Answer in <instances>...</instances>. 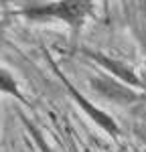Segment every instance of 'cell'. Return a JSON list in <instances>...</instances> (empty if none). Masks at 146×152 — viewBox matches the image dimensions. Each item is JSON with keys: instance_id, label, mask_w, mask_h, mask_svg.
<instances>
[{"instance_id": "obj_6", "label": "cell", "mask_w": 146, "mask_h": 152, "mask_svg": "<svg viewBox=\"0 0 146 152\" xmlns=\"http://www.w3.org/2000/svg\"><path fill=\"white\" fill-rule=\"evenodd\" d=\"M24 120V118H23ZM24 124H26V126H28V122H26V120H24ZM28 130H31V132H33V136H35V140H36V144H39V146H41V150L43 152H53L51 150V148H49L47 144H45V140H43V136H41V134H39V132H36L35 128H33V126H28Z\"/></svg>"}, {"instance_id": "obj_8", "label": "cell", "mask_w": 146, "mask_h": 152, "mask_svg": "<svg viewBox=\"0 0 146 152\" xmlns=\"http://www.w3.org/2000/svg\"><path fill=\"white\" fill-rule=\"evenodd\" d=\"M142 85L146 87V73H144V79H142Z\"/></svg>"}, {"instance_id": "obj_5", "label": "cell", "mask_w": 146, "mask_h": 152, "mask_svg": "<svg viewBox=\"0 0 146 152\" xmlns=\"http://www.w3.org/2000/svg\"><path fill=\"white\" fill-rule=\"evenodd\" d=\"M0 91L12 95V97H16V99H23V95H20V91H18L16 79H14L6 69H2V67H0Z\"/></svg>"}, {"instance_id": "obj_9", "label": "cell", "mask_w": 146, "mask_h": 152, "mask_svg": "<svg viewBox=\"0 0 146 152\" xmlns=\"http://www.w3.org/2000/svg\"><path fill=\"white\" fill-rule=\"evenodd\" d=\"M83 152H93V150H91V148H85V150Z\"/></svg>"}, {"instance_id": "obj_2", "label": "cell", "mask_w": 146, "mask_h": 152, "mask_svg": "<svg viewBox=\"0 0 146 152\" xmlns=\"http://www.w3.org/2000/svg\"><path fill=\"white\" fill-rule=\"evenodd\" d=\"M57 75L61 77L63 85L67 87L69 95H71L73 99L77 102V105H79V107L83 110L85 114H87V116H89L91 120H93V122H96L99 128L104 130V132H108V134H112V136H118V134H120V128H118V124H116V122H114V120H112L108 114H104L101 110H97L96 105H91V102H89V99H85L83 95H81V94H79V91H77V89H75V87L71 85V83H69V79H67L65 75H61L59 71H57Z\"/></svg>"}, {"instance_id": "obj_4", "label": "cell", "mask_w": 146, "mask_h": 152, "mask_svg": "<svg viewBox=\"0 0 146 152\" xmlns=\"http://www.w3.org/2000/svg\"><path fill=\"white\" fill-rule=\"evenodd\" d=\"M91 85H93L101 95H106L108 99L118 102V104H126V102L136 99V94H134L132 89L124 87L122 83L112 81L110 77H104V79H91Z\"/></svg>"}, {"instance_id": "obj_7", "label": "cell", "mask_w": 146, "mask_h": 152, "mask_svg": "<svg viewBox=\"0 0 146 152\" xmlns=\"http://www.w3.org/2000/svg\"><path fill=\"white\" fill-rule=\"evenodd\" d=\"M4 28H6V23H4V20H0V37H2V33H4Z\"/></svg>"}, {"instance_id": "obj_3", "label": "cell", "mask_w": 146, "mask_h": 152, "mask_svg": "<svg viewBox=\"0 0 146 152\" xmlns=\"http://www.w3.org/2000/svg\"><path fill=\"white\" fill-rule=\"evenodd\" d=\"M87 57H91L97 65H101L104 69H108L110 73H114L122 83H128V85H132V87H140V85H142V79H138L136 73H134L128 65L120 63V61L110 59V57H106V55H101V53H93V51H87Z\"/></svg>"}, {"instance_id": "obj_1", "label": "cell", "mask_w": 146, "mask_h": 152, "mask_svg": "<svg viewBox=\"0 0 146 152\" xmlns=\"http://www.w3.org/2000/svg\"><path fill=\"white\" fill-rule=\"evenodd\" d=\"M93 8V0H57L51 4H41V6H28L23 8L20 14L31 18V20H63L73 28H79L87 14Z\"/></svg>"}]
</instances>
